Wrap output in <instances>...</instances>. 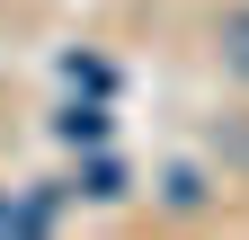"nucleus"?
I'll use <instances>...</instances> for the list:
<instances>
[{
  "mask_svg": "<svg viewBox=\"0 0 249 240\" xmlns=\"http://www.w3.org/2000/svg\"><path fill=\"white\" fill-rule=\"evenodd\" d=\"M240 160H249V142H240Z\"/></svg>",
  "mask_w": 249,
  "mask_h": 240,
  "instance_id": "0eeeda50",
  "label": "nucleus"
},
{
  "mask_svg": "<svg viewBox=\"0 0 249 240\" xmlns=\"http://www.w3.org/2000/svg\"><path fill=\"white\" fill-rule=\"evenodd\" d=\"M53 231V196H0V240H36Z\"/></svg>",
  "mask_w": 249,
  "mask_h": 240,
  "instance_id": "f257e3e1",
  "label": "nucleus"
},
{
  "mask_svg": "<svg viewBox=\"0 0 249 240\" xmlns=\"http://www.w3.org/2000/svg\"><path fill=\"white\" fill-rule=\"evenodd\" d=\"M160 196L178 205V214H196V205H205V178H196V169H169V187H160Z\"/></svg>",
  "mask_w": 249,
  "mask_h": 240,
  "instance_id": "39448f33",
  "label": "nucleus"
},
{
  "mask_svg": "<svg viewBox=\"0 0 249 240\" xmlns=\"http://www.w3.org/2000/svg\"><path fill=\"white\" fill-rule=\"evenodd\" d=\"M53 134H62V142H107V107H80V98H71V107L53 116Z\"/></svg>",
  "mask_w": 249,
  "mask_h": 240,
  "instance_id": "7ed1b4c3",
  "label": "nucleus"
},
{
  "mask_svg": "<svg viewBox=\"0 0 249 240\" xmlns=\"http://www.w3.org/2000/svg\"><path fill=\"white\" fill-rule=\"evenodd\" d=\"M213 45H223V71L249 80V9H223V36H213Z\"/></svg>",
  "mask_w": 249,
  "mask_h": 240,
  "instance_id": "f03ea898",
  "label": "nucleus"
},
{
  "mask_svg": "<svg viewBox=\"0 0 249 240\" xmlns=\"http://www.w3.org/2000/svg\"><path fill=\"white\" fill-rule=\"evenodd\" d=\"M80 196H89V205H116V196H124V169H116V160H89Z\"/></svg>",
  "mask_w": 249,
  "mask_h": 240,
  "instance_id": "20e7f679",
  "label": "nucleus"
},
{
  "mask_svg": "<svg viewBox=\"0 0 249 240\" xmlns=\"http://www.w3.org/2000/svg\"><path fill=\"white\" fill-rule=\"evenodd\" d=\"M62 71H71V89H116V71H107V63H89V53H71Z\"/></svg>",
  "mask_w": 249,
  "mask_h": 240,
  "instance_id": "423d86ee",
  "label": "nucleus"
}]
</instances>
